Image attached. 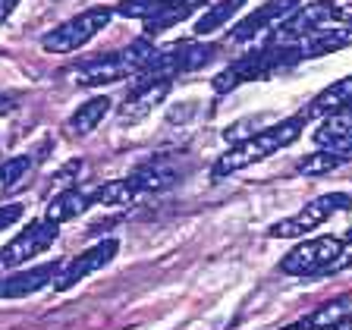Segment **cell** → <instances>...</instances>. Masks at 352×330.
<instances>
[{
    "mask_svg": "<svg viewBox=\"0 0 352 330\" xmlns=\"http://www.w3.org/2000/svg\"><path fill=\"white\" fill-rule=\"evenodd\" d=\"M139 195V189L132 186V179L126 176V179H110V183L98 186L95 192H88V198H91V205H129L132 198Z\"/></svg>",
    "mask_w": 352,
    "mask_h": 330,
    "instance_id": "23",
    "label": "cell"
},
{
    "mask_svg": "<svg viewBox=\"0 0 352 330\" xmlns=\"http://www.w3.org/2000/svg\"><path fill=\"white\" fill-rule=\"evenodd\" d=\"M242 3H249V0H217V3H214V7L195 22V29H192V32H195L198 38L214 35V32L223 29V25H227V22L233 19L236 13H239Z\"/></svg>",
    "mask_w": 352,
    "mask_h": 330,
    "instance_id": "21",
    "label": "cell"
},
{
    "mask_svg": "<svg viewBox=\"0 0 352 330\" xmlns=\"http://www.w3.org/2000/svg\"><path fill=\"white\" fill-rule=\"evenodd\" d=\"M60 261H44V264H35V267H25V271H10L0 277V299H25V296L38 293L44 289L47 283L60 277Z\"/></svg>",
    "mask_w": 352,
    "mask_h": 330,
    "instance_id": "12",
    "label": "cell"
},
{
    "mask_svg": "<svg viewBox=\"0 0 352 330\" xmlns=\"http://www.w3.org/2000/svg\"><path fill=\"white\" fill-rule=\"evenodd\" d=\"M110 98L107 95H98V98H88L85 104H79V110H76L73 117H69V129L76 132V135H88L91 129H98V123H101L104 117L110 113Z\"/></svg>",
    "mask_w": 352,
    "mask_h": 330,
    "instance_id": "19",
    "label": "cell"
},
{
    "mask_svg": "<svg viewBox=\"0 0 352 330\" xmlns=\"http://www.w3.org/2000/svg\"><path fill=\"white\" fill-rule=\"evenodd\" d=\"M25 214V208L19 205V201H13V205H0V230H7V227H13L16 220Z\"/></svg>",
    "mask_w": 352,
    "mask_h": 330,
    "instance_id": "26",
    "label": "cell"
},
{
    "mask_svg": "<svg viewBox=\"0 0 352 330\" xmlns=\"http://www.w3.org/2000/svg\"><path fill=\"white\" fill-rule=\"evenodd\" d=\"M217 54L214 44H195V41H183V44H173V47H164L157 51L154 63L148 66L142 76H135L139 82H151V79H170L173 82L176 76L183 73H195L201 66H208Z\"/></svg>",
    "mask_w": 352,
    "mask_h": 330,
    "instance_id": "6",
    "label": "cell"
},
{
    "mask_svg": "<svg viewBox=\"0 0 352 330\" xmlns=\"http://www.w3.org/2000/svg\"><path fill=\"white\" fill-rule=\"evenodd\" d=\"M38 157H41V154L25 151V154H16V157H7V161L0 164V198L7 195V192L19 189V186L29 179Z\"/></svg>",
    "mask_w": 352,
    "mask_h": 330,
    "instance_id": "18",
    "label": "cell"
},
{
    "mask_svg": "<svg viewBox=\"0 0 352 330\" xmlns=\"http://www.w3.org/2000/svg\"><path fill=\"white\" fill-rule=\"evenodd\" d=\"M110 19H113V10L110 7H91L85 13L73 16V19H66L54 32H47L41 38V47L47 54H73L79 47H85L101 29H107Z\"/></svg>",
    "mask_w": 352,
    "mask_h": 330,
    "instance_id": "3",
    "label": "cell"
},
{
    "mask_svg": "<svg viewBox=\"0 0 352 330\" xmlns=\"http://www.w3.org/2000/svg\"><path fill=\"white\" fill-rule=\"evenodd\" d=\"M170 79H151V82H139L135 79V88H132L129 95H126V104L120 107V123H139L151 113L164 98L170 95Z\"/></svg>",
    "mask_w": 352,
    "mask_h": 330,
    "instance_id": "13",
    "label": "cell"
},
{
    "mask_svg": "<svg viewBox=\"0 0 352 330\" xmlns=\"http://www.w3.org/2000/svg\"><path fill=\"white\" fill-rule=\"evenodd\" d=\"M16 3H19V0H0V22H3L10 13H13V10H16Z\"/></svg>",
    "mask_w": 352,
    "mask_h": 330,
    "instance_id": "28",
    "label": "cell"
},
{
    "mask_svg": "<svg viewBox=\"0 0 352 330\" xmlns=\"http://www.w3.org/2000/svg\"><path fill=\"white\" fill-rule=\"evenodd\" d=\"M57 236H60V223H51V220H32L29 227L19 230V233L0 249V274L16 271V267H22L29 258L47 252Z\"/></svg>",
    "mask_w": 352,
    "mask_h": 330,
    "instance_id": "8",
    "label": "cell"
},
{
    "mask_svg": "<svg viewBox=\"0 0 352 330\" xmlns=\"http://www.w3.org/2000/svg\"><path fill=\"white\" fill-rule=\"evenodd\" d=\"M327 330H352V318H346V321L333 324V327H327Z\"/></svg>",
    "mask_w": 352,
    "mask_h": 330,
    "instance_id": "31",
    "label": "cell"
},
{
    "mask_svg": "<svg viewBox=\"0 0 352 330\" xmlns=\"http://www.w3.org/2000/svg\"><path fill=\"white\" fill-rule=\"evenodd\" d=\"M346 104H352V76H346V79H337L333 85H327L324 91H318V95L299 110V117L308 123V120L327 117V113L346 107Z\"/></svg>",
    "mask_w": 352,
    "mask_h": 330,
    "instance_id": "15",
    "label": "cell"
},
{
    "mask_svg": "<svg viewBox=\"0 0 352 330\" xmlns=\"http://www.w3.org/2000/svg\"><path fill=\"white\" fill-rule=\"evenodd\" d=\"M299 3L302 0H267L255 13H249L242 22H236L233 29H230V41H252L261 32H274L280 22H286L299 10Z\"/></svg>",
    "mask_w": 352,
    "mask_h": 330,
    "instance_id": "10",
    "label": "cell"
},
{
    "mask_svg": "<svg viewBox=\"0 0 352 330\" xmlns=\"http://www.w3.org/2000/svg\"><path fill=\"white\" fill-rule=\"evenodd\" d=\"M330 22H343V7L337 0H315V3H305L299 7L286 22H280L277 29L271 32V41L267 44H299L308 35L321 32Z\"/></svg>",
    "mask_w": 352,
    "mask_h": 330,
    "instance_id": "5",
    "label": "cell"
},
{
    "mask_svg": "<svg viewBox=\"0 0 352 330\" xmlns=\"http://www.w3.org/2000/svg\"><path fill=\"white\" fill-rule=\"evenodd\" d=\"M201 3H205V0H176L173 7H167V10H164V13L151 16V19L145 22V38H154V35H161V32L173 29L176 22L189 19V16L195 13V10L201 7Z\"/></svg>",
    "mask_w": 352,
    "mask_h": 330,
    "instance_id": "20",
    "label": "cell"
},
{
    "mask_svg": "<svg viewBox=\"0 0 352 330\" xmlns=\"http://www.w3.org/2000/svg\"><path fill=\"white\" fill-rule=\"evenodd\" d=\"M126 76H135V66H132L129 54L117 51V54H104V57H91L82 60L73 69V79L79 85L91 88V85H110V82H120Z\"/></svg>",
    "mask_w": 352,
    "mask_h": 330,
    "instance_id": "11",
    "label": "cell"
},
{
    "mask_svg": "<svg viewBox=\"0 0 352 330\" xmlns=\"http://www.w3.org/2000/svg\"><path fill=\"white\" fill-rule=\"evenodd\" d=\"M176 0H123L117 7L120 16H126V19H151V16L164 13L167 7H173Z\"/></svg>",
    "mask_w": 352,
    "mask_h": 330,
    "instance_id": "25",
    "label": "cell"
},
{
    "mask_svg": "<svg viewBox=\"0 0 352 330\" xmlns=\"http://www.w3.org/2000/svg\"><path fill=\"white\" fill-rule=\"evenodd\" d=\"M302 126H305V120L293 117V120H283V123H277V126H267V129L255 132V135H249V139L236 142L227 154H220L217 157V164L211 167V176L214 179H227V176L239 173V170L252 167V164L264 161V157H271L274 151L293 145V142L299 139Z\"/></svg>",
    "mask_w": 352,
    "mask_h": 330,
    "instance_id": "1",
    "label": "cell"
},
{
    "mask_svg": "<svg viewBox=\"0 0 352 330\" xmlns=\"http://www.w3.org/2000/svg\"><path fill=\"white\" fill-rule=\"evenodd\" d=\"M88 205H91V198H88L85 192L63 189V192H57V195L47 201V208H44V220H51V223H66V220L79 217Z\"/></svg>",
    "mask_w": 352,
    "mask_h": 330,
    "instance_id": "17",
    "label": "cell"
},
{
    "mask_svg": "<svg viewBox=\"0 0 352 330\" xmlns=\"http://www.w3.org/2000/svg\"><path fill=\"white\" fill-rule=\"evenodd\" d=\"M343 135H352V104L333 110L321 120V126L315 129V142L318 145H327L333 139H343Z\"/></svg>",
    "mask_w": 352,
    "mask_h": 330,
    "instance_id": "22",
    "label": "cell"
},
{
    "mask_svg": "<svg viewBox=\"0 0 352 330\" xmlns=\"http://www.w3.org/2000/svg\"><path fill=\"white\" fill-rule=\"evenodd\" d=\"M343 258V239L337 236H318V239L299 242L293 252L280 258V271L289 277H318L330 271Z\"/></svg>",
    "mask_w": 352,
    "mask_h": 330,
    "instance_id": "4",
    "label": "cell"
},
{
    "mask_svg": "<svg viewBox=\"0 0 352 330\" xmlns=\"http://www.w3.org/2000/svg\"><path fill=\"white\" fill-rule=\"evenodd\" d=\"M343 47H352V29L349 25H337V29H321L315 35H308L299 41L302 60L305 57H324V54H337Z\"/></svg>",
    "mask_w": 352,
    "mask_h": 330,
    "instance_id": "16",
    "label": "cell"
},
{
    "mask_svg": "<svg viewBox=\"0 0 352 330\" xmlns=\"http://www.w3.org/2000/svg\"><path fill=\"white\" fill-rule=\"evenodd\" d=\"M343 242H352V230H349V233H346V239Z\"/></svg>",
    "mask_w": 352,
    "mask_h": 330,
    "instance_id": "32",
    "label": "cell"
},
{
    "mask_svg": "<svg viewBox=\"0 0 352 330\" xmlns=\"http://www.w3.org/2000/svg\"><path fill=\"white\" fill-rule=\"evenodd\" d=\"M117 252H120V242L117 239H101L98 245L85 249L79 258H73V261L66 264L63 271H60V277L54 280V289H57V293L73 289V286L82 283L88 274H95V271H101V267H107V264L117 258Z\"/></svg>",
    "mask_w": 352,
    "mask_h": 330,
    "instance_id": "9",
    "label": "cell"
},
{
    "mask_svg": "<svg viewBox=\"0 0 352 330\" xmlns=\"http://www.w3.org/2000/svg\"><path fill=\"white\" fill-rule=\"evenodd\" d=\"M16 104H13V98H0V117H3V113H10V110H13Z\"/></svg>",
    "mask_w": 352,
    "mask_h": 330,
    "instance_id": "29",
    "label": "cell"
},
{
    "mask_svg": "<svg viewBox=\"0 0 352 330\" xmlns=\"http://www.w3.org/2000/svg\"><path fill=\"white\" fill-rule=\"evenodd\" d=\"M321 148H330L333 154H340L346 164L352 161V135H343V139H333V142H327V145H321Z\"/></svg>",
    "mask_w": 352,
    "mask_h": 330,
    "instance_id": "27",
    "label": "cell"
},
{
    "mask_svg": "<svg viewBox=\"0 0 352 330\" xmlns=\"http://www.w3.org/2000/svg\"><path fill=\"white\" fill-rule=\"evenodd\" d=\"M343 157L340 154H333L330 148H321V151L315 154H305L299 164H296V173L302 176H324V173H333V170L343 167Z\"/></svg>",
    "mask_w": 352,
    "mask_h": 330,
    "instance_id": "24",
    "label": "cell"
},
{
    "mask_svg": "<svg viewBox=\"0 0 352 330\" xmlns=\"http://www.w3.org/2000/svg\"><path fill=\"white\" fill-rule=\"evenodd\" d=\"M343 22L352 29V3H346V7H343Z\"/></svg>",
    "mask_w": 352,
    "mask_h": 330,
    "instance_id": "30",
    "label": "cell"
},
{
    "mask_svg": "<svg viewBox=\"0 0 352 330\" xmlns=\"http://www.w3.org/2000/svg\"><path fill=\"white\" fill-rule=\"evenodd\" d=\"M349 205H352V195H346V192L318 195L315 201H308L299 214H293V217H286V220H277V223L267 230V236H274V239H296V236L308 233V230L321 227L324 220L333 217L337 211H346Z\"/></svg>",
    "mask_w": 352,
    "mask_h": 330,
    "instance_id": "7",
    "label": "cell"
},
{
    "mask_svg": "<svg viewBox=\"0 0 352 330\" xmlns=\"http://www.w3.org/2000/svg\"><path fill=\"white\" fill-rule=\"evenodd\" d=\"M183 173L186 170L179 167L173 157H151V161H145L142 167L132 170L129 179L139 192H164V189H170V186L179 183Z\"/></svg>",
    "mask_w": 352,
    "mask_h": 330,
    "instance_id": "14",
    "label": "cell"
},
{
    "mask_svg": "<svg viewBox=\"0 0 352 330\" xmlns=\"http://www.w3.org/2000/svg\"><path fill=\"white\" fill-rule=\"evenodd\" d=\"M299 60H302L299 44H286V47L283 44H267L261 51L233 60L227 69H220V73L214 76V91H217V95H227V91L239 88L242 82L267 79V76H274V73L289 69V66L299 63Z\"/></svg>",
    "mask_w": 352,
    "mask_h": 330,
    "instance_id": "2",
    "label": "cell"
}]
</instances>
